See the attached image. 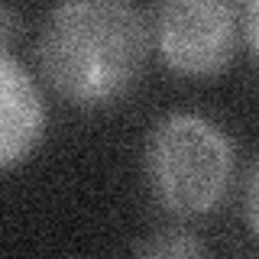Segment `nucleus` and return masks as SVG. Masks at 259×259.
Here are the masks:
<instances>
[{"label": "nucleus", "instance_id": "1", "mask_svg": "<svg viewBox=\"0 0 259 259\" xmlns=\"http://www.w3.org/2000/svg\"><path fill=\"white\" fill-rule=\"evenodd\" d=\"M39 68L62 97L84 107L133 88L149 55V23L123 0H71L49 10L39 29Z\"/></svg>", "mask_w": 259, "mask_h": 259}, {"label": "nucleus", "instance_id": "2", "mask_svg": "<svg viewBox=\"0 0 259 259\" xmlns=\"http://www.w3.org/2000/svg\"><path fill=\"white\" fill-rule=\"evenodd\" d=\"M143 172L152 198L182 217L224 201L233 175V143L201 113H168L146 133Z\"/></svg>", "mask_w": 259, "mask_h": 259}, {"label": "nucleus", "instance_id": "3", "mask_svg": "<svg viewBox=\"0 0 259 259\" xmlns=\"http://www.w3.org/2000/svg\"><path fill=\"white\" fill-rule=\"evenodd\" d=\"M156 46L178 75H214L237 49V7L224 0H168L156 10Z\"/></svg>", "mask_w": 259, "mask_h": 259}, {"label": "nucleus", "instance_id": "4", "mask_svg": "<svg viewBox=\"0 0 259 259\" xmlns=\"http://www.w3.org/2000/svg\"><path fill=\"white\" fill-rule=\"evenodd\" d=\"M46 107L36 81L13 52L0 55V162L13 168L42 140Z\"/></svg>", "mask_w": 259, "mask_h": 259}, {"label": "nucleus", "instance_id": "5", "mask_svg": "<svg viewBox=\"0 0 259 259\" xmlns=\"http://www.w3.org/2000/svg\"><path fill=\"white\" fill-rule=\"evenodd\" d=\"M136 259H204V243L185 227H162L143 240Z\"/></svg>", "mask_w": 259, "mask_h": 259}, {"label": "nucleus", "instance_id": "6", "mask_svg": "<svg viewBox=\"0 0 259 259\" xmlns=\"http://www.w3.org/2000/svg\"><path fill=\"white\" fill-rule=\"evenodd\" d=\"M243 210H246V221H249V227H253L256 237H259V156H256L253 165H249V175H246V191H243Z\"/></svg>", "mask_w": 259, "mask_h": 259}, {"label": "nucleus", "instance_id": "7", "mask_svg": "<svg viewBox=\"0 0 259 259\" xmlns=\"http://www.w3.org/2000/svg\"><path fill=\"white\" fill-rule=\"evenodd\" d=\"M243 32H246V42L259 59V0H249L243 7Z\"/></svg>", "mask_w": 259, "mask_h": 259}, {"label": "nucleus", "instance_id": "8", "mask_svg": "<svg viewBox=\"0 0 259 259\" xmlns=\"http://www.w3.org/2000/svg\"><path fill=\"white\" fill-rule=\"evenodd\" d=\"M0 29H4V52H10L13 32H16V10L13 7H0Z\"/></svg>", "mask_w": 259, "mask_h": 259}]
</instances>
